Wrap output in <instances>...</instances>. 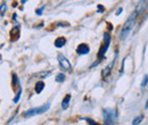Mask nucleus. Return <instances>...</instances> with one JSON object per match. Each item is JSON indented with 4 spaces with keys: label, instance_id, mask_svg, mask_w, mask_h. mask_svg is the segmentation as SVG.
<instances>
[{
    "label": "nucleus",
    "instance_id": "412c9836",
    "mask_svg": "<svg viewBox=\"0 0 148 125\" xmlns=\"http://www.w3.org/2000/svg\"><path fill=\"white\" fill-rule=\"evenodd\" d=\"M98 12H104V8H103V7L100 6V5L98 6Z\"/></svg>",
    "mask_w": 148,
    "mask_h": 125
},
{
    "label": "nucleus",
    "instance_id": "f8f14e48",
    "mask_svg": "<svg viewBox=\"0 0 148 125\" xmlns=\"http://www.w3.org/2000/svg\"><path fill=\"white\" fill-rule=\"evenodd\" d=\"M64 81H65V75H64L63 73L57 74V76H56V82H57V83H62V82H64Z\"/></svg>",
    "mask_w": 148,
    "mask_h": 125
},
{
    "label": "nucleus",
    "instance_id": "7ed1b4c3",
    "mask_svg": "<svg viewBox=\"0 0 148 125\" xmlns=\"http://www.w3.org/2000/svg\"><path fill=\"white\" fill-rule=\"evenodd\" d=\"M49 108H50V104H46V105L40 106V107L32 108V109H29V110L24 111V116H25V117H29V116H36V115H40V114L46 113V111H47Z\"/></svg>",
    "mask_w": 148,
    "mask_h": 125
},
{
    "label": "nucleus",
    "instance_id": "f03ea898",
    "mask_svg": "<svg viewBox=\"0 0 148 125\" xmlns=\"http://www.w3.org/2000/svg\"><path fill=\"white\" fill-rule=\"evenodd\" d=\"M103 116H104V125H113L116 114L115 110L112 108H105L103 109Z\"/></svg>",
    "mask_w": 148,
    "mask_h": 125
},
{
    "label": "nucleus",
    "instance_id": "f3484780",
    "mask_svg": "<svg viewBox=\"0 0 148 125\" xmlns=\"http://www.w3.org/2000/svg\"><path fill=\"white\" fill-rule=\"evenodd\" d=\"M147 83H148V75H145V76H144V81H143V83H141V87L145 88Z\"/></svg>",
    "mask_w": 148,
    "mask_h": 125
},
{
    "label": "nucleus",
    "instance_id": "9d476101",
    "mask_svg": "<svg viewBox=\"0 0 148 125\" xmlns=\"http://www.w3.org/2000/svg\"><path fill=\"white\" fill-rule=\"evenodd\" d=\"M70 101H71V94H66V97L63 99L62 101V108L65 110L69 108V105H70Z\"/></svg>",
    "mask_w": 148,
    "mask_h": 125
},
{
    "label": "nucleus",
    "instance_id": "4468645a",
    "mask_svg": "<svg viewBox=\"0 0 148 125\" xmlns=\"http://www.w3.org/2000/svg\"><path fill=\"white\" fill-rule=\"evenodd\" d=\"M144 120V115H140V116H138V117H136L133 121H132V124L133 125H138L141 121Z\"/></svg>",
    "mask_w": 148,
    "mask_h": 125
},
{
    "label": "nucleus",
    "instance_id": "6ab92c4d",
    "mask_svg": "<svg viewBox=\"0 0 148 125\" xmlns=\"http://www.w3.org/2000/svg\"><path fill=\"white\" fill-rule=\"evenodd\" d=\"M43 8H45V6H42V7L40 8V9H37V12H36V13H37V15H41V13H42Z\"/></svg>",
    "mask_w": 148,
    "mask_h": 125
},
{
    "label": "nucleus",
    "instance_id": "aec40b11",
    "mask_svg": "<svg viewBox=\"0 0 148 125\" xmlns=\"http://www.w3.org/2000/svg\"><path fill=\"white\" fill-rule=\"evenodd\" d=\"M86 121H87V122H89V125H98V124H96V122H93L92 120H89V118H87Z\"/></svg>",
    "mask_w": 148,
    "mask_h": 125
},
{
    "label": "nucleus",
    "instance_id": "1a4fd4ad",
    "mask_svg": "<svg viewBox=\"0 0 148 125\" xmlns=\"http://www.w3.org/2000/svg\"><path fill=\"white\" fill-rule=\"evenodd\" d=\"M65 43H66V39L65 38H63V36L57 38L55 41V47H57V48H63L65 46Z\"/></svg>",
    "mask_w": 148,
    "mask_h": 125
},
{
    "label": "nucleus",
    "instance_id": "20e7f679",
    "mask_svg": "<svg viewBox=\"0 0 148 125\" xmlns=\"http://www.w3.org/2000/svg\"><path fill=\"white\" fill-rule=\"evenodd\" d=\"M110 43H111V36H110L108 33H105V34H104L103 46L100 47V50H99V53H98V58H99V59H101V58L105 56L107 49H108V47H110Z\"/></svg>",
    "mask_w": 148,
    "mask_h": 125
},
{
    "label": "nucleus",
    "instance_id": "39448f33",
    "mask_svg": "<svg viewBox=\"0 0 148 125\" xmlns=\"http://www.w3.org/2000/svg\"><path fill=\"white\" fill-rule=\"evenodd\" d=\"M58 61H59V65H60L62 70H64V71H70L71 70V64H70V61L65 57L59 56L58 57Z\"/></svg>",
    "mask_w": 148,
    "mask_h": 125
},
{
    "label": "nucleus",
    "instance_id": "2eb2a0df",
    "mask_svg": "<svg viewBox=\"0 0 148 125\" xmlns=\"http://www.w3.org/2000/svg\"><path fill=\"white\" fill-rule=\"evenodd\" d=\"M18 83V79H17V75L15 73H13V87H16V84Z\"/></svg>",
    "mask_w": 148,
    "mask_h": 125
},
{
    "label": "nucleus",
    "instance_id": "6e6552de",
    "mask_svg": "<svg viewBox=\"0 0 148 125\" xmlns=\"http://www.w3.org/2000/svg\"><path fill=\"white\" fill-rule=\"evenodd\" d=\"M10 38L13 41H16L19 38V26H15L12 31H10Z\"/></svg>",
    "mask_w": 148,
    "mask_h": 125
},
{
    "label": "nucleus",
    "instance_id": "9b49d317",
    "mask_svg": "<svg viewBox=\"0 0 148 125\" xmlns=\"http://www.w3.org/2000/svg\"><path fill=\"white\" fill-rule=\"evenodd\" d=\"M43 89H45V82H42V81H39V82H37L36 88H34L36 92H37V93H41Z\"/></svg>",
    "mask_w": 148,
    "mask_h": 125
},
{
    "label": "nucleus",
    "instance_id": "4be33fe9",
    "mask_svg": "<svg viewBox=\"0 0 148 125\" xmlns=\"http://www.w3.org/2000/svg\"><path fill=\"white\" fill-rule=\"evenodd\" d=\"M146 108H148V100H147V102H146Z\"/></svg>",
    "mask_w": 148,
    "mask_h": 125
},
{
    "label": "nucleus",
    "instance_id": "f257e3e1",
    "mask_svg": "<svg viewBox=\"0 0 148 125\" xmlns=\"http://www.w3.org/2000/svg\"><path fill=\"white\" fill-rule=\"evenodd\" d=\"M137 12L134 10L131 15H130V17L127 19V22L124 23V25L122 26V30H121V34H120V38H121V40H125L127 39V36H129V33L131 32V30L133 29V26H134V23H136V18H137Z\"/></svg>",
    "mask_w": 148,
    "mask_h": 125
},
{
    "label": "nucleus",
    "instance_id": "ddd939ff",
    "mask_svg": "<svg viewBox=\"0 0 148 125\" xmlns=\"http://www.w3.org/2000/svg\"><path fill=\"white\" fill-rule=\"evenodd\" d=\"M6 10H7V5H6V2H2L1 6H0V15L3 16L5 13H6Z\"/></svg>",
    "mask_w": 148,
    "mask_h": 125
},
{
    "label": "nucleus",
    "instance_id": "a211bd4d",
    "mask_svg": "<svg viewBox=\"0 0 148 125\" xmlns=\"http://www.w3.org/2000/svg\"><path fill=\"white\" fill-rule=\"evenodd\" d=\"M50 74V72H42V73H40V74H38V76H42V79H45L46 76H48Z\"/></svg>",
    "mask_w": 148,
    "mask_h": 125
},
{
    "label": "nucleus",
    "instance_id": "0eeeda50",
    "mask_svg": "<svg viewBox=\"0 0 148 125\" xmlns=\"http://www.w3.org/2000/svg\"><path fill=\"white\" fill-rule=\"evenodd\" d=\"M114 63H115V59L112 61L111 64H108V65L103 70V72H101V76H103V77H107V76L110 75L112 68H113V66H114Z\"/></svg>",
    "mask_w": 148,
    "mask_h": 125
},
{
    "label": "nucleus",
    "instance_id": "dca6fc26",
    "mask_svg": "<svg viewBox=\"0 0 148 125\" xmlns=\"http://www.w3.org/2000/svg\"><path fill=\"white\" fill-rule=\"evenodd\" d=\"M21 94H22V89L18 90V92H17V94H16V97L14 98V102L16 104V102H18L19 98H21Z\"/></svg>",
    "mask_w": 148,
    "mask_h": 125
},
{
    "label": "nucleus",
    "instance_id": "423d86ee",
    "mask_svg": "<svg viewBox=\"0 0 148 125\" xmlns=\"http://www.w3.org/2000/svg\"><path fill=\"white\" fill-rule=\"evenodd\" d=\"M89 51H90V48L86 43H80L77 46V48H76V53L79 55H87L89 54Z\"/></svg>",
    "mask_w": 148,
    "mask_h": 125
}]
</instances>
